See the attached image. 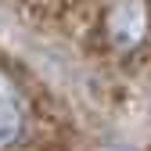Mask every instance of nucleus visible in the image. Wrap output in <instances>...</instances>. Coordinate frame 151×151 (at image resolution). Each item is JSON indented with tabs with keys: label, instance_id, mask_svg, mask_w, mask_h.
Wrapping results in <instances>:
<instances>
[{
	"label": "nucleus",
	"instance_id": "obj_1",
	"mask_svg": "<svg viewBox=\"0 0 151 151\" xmlns=\"http://www.w3.org/2000/svg\"><path fill=\"white\" fill-rule=\"evenodd\" d=\"M151 36V4L147 0H111L104 11V40L122 54L140 50Z\"/></svg>",
	"mask_w": 151,
	"mask_h": 151
},
{
	"label": "nucleus",
	"instance_id": "obj_2",
	"mask_svg": "<svg viewBox=\"0 0 151 151\" xmlns=\"http://www.w3.org/2000/svg\"><path fill=\"white\" fill-rule=\"evenodd\" d=\"M29 133V93L11 72L0 68V151L22 144Z\"/></svg>",
	"mask_w": 151,
	"mask_h": 151
}]
</instances>
